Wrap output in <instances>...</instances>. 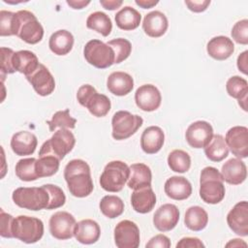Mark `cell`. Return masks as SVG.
Segmentation results:
<instances>
[{"label": "cell", "instance_id": "obj_41", "mask_svg": "<svg viewBox=\"0 0 248 248\" xmlns=\"http://www.w3.org/2000/svg\"><path fill=\"white\" fill-rule=\"evenodd\" d=\"M114 51V63L118 64L122 61L126 60L132 51V45L131 43L123 38H117L110 40L107 43Z\"/></svg>", "mask_w": 248, "mask_h": 248}, {"label": "cell", "instance_id": "obj_48", "mask_svg": "<svg viewBox=\"0 0 248 248\" xmlns=\"http://www.w3.org/2000/svg\"><path fill=\"white\" fill-rule=\"evenodd\" d=\"M146 248H170V240L168 236L164 234H157L150 238V240L145 245Z\"/></svg>", "mask_w": 248, "mask_h": 248}, {"label": "cell", "instance_id": "obj_24", "mask_svg": "<svg viewBox=\"0 0 248 248\" xmlns=\"http://www.w3.org/2000/svg\"><path fill=\"white\" fill-rule=\"evenodd\" d=\"M101 229L99 224L92 219H84L77 223L74 236L82 244H93L100 238Z\"/></svg>", "mask_w": 248, "mask_h": 248}, {"label": "cell", "instance_id": "obj_7", "mask_svg": "<svg viewBox=\"0 0 248 248\" xmlns=\"http://www.w3.org/2000/svg\"><path fill=\"white\" fill-rule=\"evenodd\" d=\"M76 144V139L69 129H59L52 137L45 141L40 148L39 156L51 155L60 161L70 153Z\"/></svg>", "mask_w": 248, "mask_h": 248}, {"label": "cell", "instance_id": "obj_43", "mask_svg": "<svg viewBox=\"0 0 248 248\" xmlns=\"http://www.w3.org/2000/svg\"><path fill=\"white\" fill-rule=\"evenodd\" d=\"M0 35L2 37L15 35V13L5 10L0 12Z\"/></svg>", "mask_w": 248, "mask_h": 248}, {"label": "cell", "instance_id": "obj_42", "mask_svg": "<svg viewBox=\"0 0 248 248\" xmlns=\"http://www.w3.org/2000/svg\"><path fill=\"white\" fill-rule=\"evenodd\" d=\"M43 186L46 189L49 195V202L46 206V209H56L65 204L66 196L59 186L53 184H45Z\"/></svg>", "mask_w": 248, "mask_h": 248}, {"label": "cell", "instance_id": "obj_23", "mask_svg": "<svg viewBox=\"0 0 248 248\" xmlns=\"http://www.w3.org/2000/svg\"><path fill=\"white\" fill-rule=\"evenodd\" d=\"M164 190L166 195L175 201L188 199L192 194V185L183 176H170L165 182Z\"/></svg>", "mask_w": 248, "mask_h": 248}, {"label": "cell", "instance_id": "obj_9", "mask_svg": "<svg viewBox=\"0 0 248 248\" xmlns=\"http://www.w3.org/2000/svg\"><path fill=\"white\" fill-rule=\"evenodd\" d=\"M143 119L138 114H132L127 110L116 111L111 119L112 138L123 140L133 136L142 125Z\"/></svg>", "mask_w": 248, "mask_h": 248}, {"label": "cell", "instance_id": "obj_16", "mask_svg": "<svg viewBox=\"0 0 248 248\" xmlns=\"http://www.w3.org/2000/svg\"><path fill=\"white\" fill-rule=\"evenodd\" d=\"M227 223L237 235H248V203L246 201L237 202L230 210L227 215Z\"/></svg>", "mask_w": 248, "mask_h": 248}, {"label": "cell", "instance_id": "obj_26", "mask_svg": "<svg viewBox=\"0 0 248 248\" xmlns=\"http://www.w3.org/2000/svg\"><path fill=\"white\" fill-rule=\"evenodd\" d=\"M107 87L116 96H125L134 88L133 78L125 72H113L107 79Z\"/></svg>", "mask_w": 248, "mask_h": 248}, {"label": "cell", "instance_id": "obj_25", "mask_svg": "<svg viewBox=\"0 0 248 248\" xmlns=\"http://www.w3.org/2000/svg\"><path fill=\"white\" fill-rule=\"evenodd\" d=\"M206 51L213 59L223 61L228 59L233 53L234 45L230 38L217 36L209 40L206 46Z\"/></svg>", "mask_w": 248, "mask_h": 248}, {"label": "cell", "instance_id": "obj_20", "mask_svg": "<svg viewBox=\"0 0 248 248\" xmlns=\"http://www.w3.org/2000/svg\"><path fill=\"white\" fill-rule=\"evenodd\" d=\"M169 27V21L165 14L160 11H153L145 15L142 21L144 33L152 38L163 36Z\"/></svg>", "mask_w": 248, "mask_h": 248}, {"label": "cell", "instance_id": "obj_22", "mask_svg": "<svg viewBox=\"0 0 248 248\" xmlns=\"http://www.w3.org/2000/svg\"><path fill=\"white\" fill-rule=\"evenodd\" d=\"M165 141V134L158 126H149L141 134L140 147L146 154H155L161 150Z\"/></svg>", "mask_w": 248, "mask_h": 248}, {"label": "cell", "instance_id": "obj_31", "mask_svg": "<svg viewBox=\"0 0 248 248\" xmlns=\"http://www.w3.org/2000/svg\"><path fill=\"white\" fill-rule=\"evenodd\" d=\"M208 223L207 212L199 205L189 207L185 212L184 224L185 226L194 232H200L203 230Z\"/></svg>", "mask_w": 248, "mask_h": 248}, {"label": "cell", "instance_id": "obj_3", "mask_svg": "<svg viewBox=\"0 0 248 248\" xmlns=\"http://www.w3.org/2000/svg\"><path fill=\"white\" fill-rule=\"evenodd\" d=\"M15 35L27 44L35 45L42 41L44 28L33 13L21 10L15 13Z\"/></svg>", "mask_w": 248, "mask_h": 248}, {"label": "cell", "instance_id": "obj_8", "mask_svg": "<svg viewBox=\"0 0 248 248\" xmlns=\"http://www.w3.org/2000/svg\"><path fill=\"white\" fill-rule=\"evenodd\" d=\"M85 60L98 69H107L114 64V51L104 42L100 40H90L83 48Z\"/></svg>", "mask_w": 248, "mask_h": 248}, {"label": "cell", "instance_id": "obj_49", "mask_svg": "<svg viewBox=\"0 0 248 248\" xmlns=\"http://www.w3.org/2000/svg\"><path fill=\"white\" fill-rule=\"evenodd\" d=\"M202 247H204V244L198 237H183L176 244V248H202Z\"/></svg>", "mask_w": 248, "mask_h": 248}, {"label": "cell", "instance_id": "obj_37", "mask_svg": "<svg viewBox=\"0 0 248 248\" xmlns=\"http://www.w3.org/2000/svg\"><path fill=\"white\" fill-rule=\"evenodd\" d=\"M60 160L51 155L39 156L36 161V171L39 178L52 176L58 171Z\"/></svg>", "mask_w": 248, "mask_h": 248}, {"label": "cell", "instance_id": "obj_18", "mask_svg": "<svg viewBox=\"0 0 248 248\" xmlns=\"http://www.w3.org/2000/svg\"><path fill=\"white\" fill-rule=\"evenodd\" d=\"M221 174L224 181L227 183L238 185L245 181L247 177V168L241 159L232 158L222 166Z\"/></svg>", "mask_w": 248, "mask_h": 248}, {"label": "cell", "instance_id": "obj_55", "mask_svg": "<svg viewBox=\"0 0 248 248\" xmlns=\"http://www.w3.org/2000/svg\"><path fill=\"white\" fill-rule=\"evenodd\" d=\"M240 246L246 247L247 244H246V242H244L242 239H239V238L232 239L230 242H228L226 244V247H240Z\"/></svg>", "mask_w": 248, "mask_h": 248}, {"label": "cell", "instance_id": "obj_45", "mask_svg": "<svg viewBox=\"0 0 248 248\" xmlns=\"http://www.w3.org/2000/svg\"><path fill=\"white\" fill-rule=\"evenodd\" d=\"M14 217L11 214L4 212L3 209H0V235L6 238H12L13 235V222Z\"/></svg>", "mask_w": 248, "mask_h": 248}, {"label": "cell", "instance_id": "obj_14", "mask_svg": "<svg viewBox=\"0 0 248 248\" xmlns=\"http://www.w3.org/2000/svg\"><path fill=\"white\" fill-rule=\"evenodd\" d=\"M36 93L40 96H48L55 89V80L49 70L42 63L29 76L26 77Z\"/></svg>", "mask_w": 248, "mask_h": 248}, {"label": "cell", "instance_id": "obj_27", "mask_svg": "<svg viewBox=\"0 0 248 248\" xmlns=\"http://www.w3.org/2000/svg\"><path fill=\"white\" fill-rule=\"evenodd\" d=\"M40 65L36 54L30 50H18L13 56V67L16 72L25 75H31Z\"/></svg>", "mask_w": 248, "mask_h": 248}, {"label": "cell", "instance_id": "obj_34", "mask_svg": "<svg viewBox=\"0 0 248 248\" xmlns=\"http://www.w3.org/2000/svg\"><path fill=\"white\" fill-rule=\"evenodd\" d=\"M99 207L101 212L109 219H114L120 216L124 211V202L123 201L113 195H107L102 198Z\"/></svg>", "mask_w": 248, "mask_h": 248}, {"label": "cell", "instance_id": "obj_6", "mask_svg": "<svg viewBox=\"0 0 248 248\" xmlns=\"http://www.w3.org/2000/svg\"><path fill=\"white\" fill-rule=\"evenodd\" d=\"M12 231L15 238L24 243L32 244L43 237L44 223L36 217L19 215L14 219Z\"/></svg>", "mask_w": 248, "mask_h": 248}, {"label": "cell", "instance_id": "obj_15", "mask_svg": "<svg viewBox=\"0 0 248 248\" xmlns=\"http://www.w3.org/2000/svg\"><path fill=\"white\" fill-rule=\"evenodd\" d=\"M161 101V93L159 89L153 84H143L136 90V105L143 111L156 110L160 107Z\"/></svg>", "mask_w": 248, "mask_h": 248}, {"label": "cell", "instance_id": "obj_5", "mask_svg": "<svg viewBox=\"0 0 248 248\" xmlns=\"http://www.w3.org/2000/svg\"><path fill=\"white\" fill-rule=\"evenodd\" d=\"M130 175L129 166L122 161H111L106 165L100 176V185L107 192H120Z\"/></svg>", "mask_w": 248, "mask_h": 248}, {"label": "cell", "instance_id": "obj_40", "mask_svg": "<svg viewBox=\"0 0 248 248\" xmlns=\"http://www.w3.org/2000/svg\"><path fill=\"white\" fill-rule=\"evenodd\" d=\"M226 90L231 97L240 100L244 97H247L248 82L245 78L239 76H233L227 80Z\"/></svg>", "mask_w": 248, "mask_h": 248}, {"label": "cell", "instance_id": "obj_46", "mask_svg": "<svg viewBox=\"0 0 248 248\" xmlns=\"http://www.w3.org/2000/svg\"><path fill=\"white\" fill-rule=\"evenodd\" d=\"M15 51L9 47H1V73L14 74L16 71L13 67V56Z\"/></svg>", "mask_w": 248, "mask_h": 248}, {"label": "cell", "instance_id": "obj_50", "mask_svg": "<svg viewBox=\"0 0 248 248\" xmlns=\"http://www.w3.org/2000/svg\"><path fill=\"white\" fill-rule=\"evenodd\" d=\"M185 5L188 9L194 13L204 12L207 7L210 5V0H194V1H185Z\"/></svg>", "mask_w": 248, "mask_h": 248}, {"label": "cell", "instance_id": "obj_2", "mask_svg": "<svg viewBox=\"0 0 248 248\" xmlns=\"http://www.w3.org/2000/svg\"><path fill=\"white\" fill-rule=\"evenodd\" d=\"M226 189L221 172L214 167H205L201 172L200 197L209 204H216L225 198Z\"/></svg>", "mask_w": 248, "mask_h": 248}, {"label": "cell", "instance_id": "obj_4", "mask_svg": "<svg viewBox=\"0 0 248 248\" xmlns=\"http://www.w3.org/2000/svg\"><path fill=\"white\" fill-rule=\"evenodd\" d=\"M14 202L24 209L38 211L46 209L49 195L44 186L41 187H18L12 195Z\"/></svg>", "mask_w": 248, "mask_h": 248}, {"label": "cell", "instance_id": "obj_30", "mask_svg": "<svg viewBox=\"0 0 248 248\" xmlns=\"http://www.w3.org/2000/svg\"><path fill=\"white\" fill-rule=\"evenodd\" d=\"M114 19L118 28L130 31L135 30L140 26L141 16L136 9L126 6L116 13Z\"/></svg>", "mask_w": 248, "mask_h": 248}, {"label": "cell", "instance_id": "obj_52", "mask_svg": "<svg viewBox=\"0 0 248 248\" xmlns=\"http://www.w3.org/2000/svg\"><path fill=\"white\" fill-rule=\"evenodd\" d=\"M121 0H100V4L105 8L106 10L108 11H113L118 9L122 5Z\"/></svg>", "mask_w": 248, "mask_h": 248}, {"label": "cell", "instance_id": "obj_11", "mask_svg": "<svg viewBox=\"0 0 248 248\" xmlns=\"http://www.w3.org/2000/svg\"><path fill=\"white\" fill-rule=\"evenodd\" d=\"M113 236L118 248H138L140 245V229L133 221H120L114 228Z\"/></svg>", "mask_w": 248, "mask_h": 248}, {"label": "cell", "instance_id": "obj_12", "mask_svg": "<svg viewBox=\"0 0 248 248\" xmlns=\"http://www.w3.org/2000/svg\"><path fill=\"white\" fill-rule=\"evenodd\" d=\"M213 137L212 126L203 120L193 122L185 133L188 144L193 148H204Z\"/></svg>", "mask_w": 248, "mask_h": 248}, {"label": "cell", "instance_id": "obj_32", "mask_svg": "<svg viewBox=\"0 0 248 248\" xmlns=\"http://www.w3.org/2000/svg\"><path fill=\"white\" fill-rule=\"evenodd\" d=\"M204 153L212 162H221L229 154V147L222 135H213L210 141L204 147Z\"/></svg>", "mask_w": 248, "mask_h": 248}, {"label": "cell", "instance_id": "obj_33", "mask_svg": "<svg viewBox=\"0 0 248 248\" xmlns=\"http://www.w3.org/2000/svg\"><path fill=\"white\" fill-rule=\"evenodd\" d=\"M87 28L97 31L104 37L110 34L112 29V23L109 16L103 12H94L90 14L86 19Z\"/></svg>", "mask_w": 248, "mask_h": 248}, {"label": "cell", "instance_id": "obj_13", "mask_svg": "<svg viewBox=\"0 0 248 248\" xmlns=\"http://www.w3.org/2000/svg\"><path fill=\"white\" fill-rule=\"evenodd\" d=\"M231 152L239 159L248 156V129L245 126H234L231 128L225 138Z\"/></svg>", "mask_w": 248, "mask_h": 248}, {"label": "cell", "instance_id": "obj_17", "mask_svg": "<svg viewBox=\"0 0 248 248\" xmlns=\"http://www.w3.org/2000/svg\"><path fill=\"white\" fill-rule=\"evenodd\" d=\"M179 210L172 203L161 205L154 213L153 224L160 232H170L174 229L179 221Z\"/></svg>", "mask_w": 248, "mask_h": 248}, {"label": "cell", "instance_id": "obj_38", "mask_svg": "<svg viewBox=\"0 0 248 248\" xmlns=\"http://www.w3.org/2000/svg\"><path fill=\"white\" fill-rule=\"evenodd\" d=\"M35 158H24L16 165V175L22 181H34L39 178L36 171Z\"/></svg>", "mask_w": 248, "mask_h": 248}, {"label": "cell", "instance_id": "obj_51", "mask_svg": "<svg viewBox=\"0 0 248 248\" xmlns=\"http://www.w3.org/2000/svg\"><path fill=\"white\" fill-rule=\"evenodd\" d=\"M248 51L245 50L243 51L242 53H240L237 57V68L240 72H242L244 75H247V70H248V64H247V61H248Z\"/></svg>", "mask_w": 248, "mask_h": 248}, {"label": "cell", "instance_id": "obj_21", "mask_svg": "<svg viewBox=\"0 0 248 248\" xmlns=\"http://www.w3.org/2000/svg\"><path fill=\"white\" fill-rule=\"evenodd\" d=\"M38 144L37 137L28 131H20L13 135L11 148L16 155L27 156L35 152Z\"/></svg>", "mask_w": 248, "mask_h": 248}, {"label": "cell", "instance_id": "obj_19", "mask_svg": "<svg viewBox=\"0 0 248 248\" xmlns=\"http://www.w3.org/2000/svg\"><path fill=\"white\" fill-rule=\"evenodd\" d=\"M133 209L141 214L150 212L156 204V195L151 186H144L135 189L131 195Z\"/></svg>", "mask_w": 248, "mask_h": 248}, {"label": "cell", "instance_id": "obj_36", "mask_svg": "<svg viewBox=\"0 0 248 248\" xmlns=\"http://www.w3.org/2000/svg\"><path fill=\"white\" fill-rule=\"evenodd\" d=\"M110 101L108 97L104 94H99L96 92L91 99L86 104L85 108L89 110V112L96 117H104L110 110Z\"/></svg>", "mask_w": 248, "mask_h": 248}, {"label": "cell", "instance_id": "obj_39", "mask_svg": "<svg viewBox=\"0 0 248 248\" xmlns=\"http://www.w3.org/2000/svg\"><path fill=\"white\" fill-rule=\"evenodd\" d=\"M50 132H55L57 129H74L77 124V119L72 117L69 109L56 111L50 120L46 121Z\"/></svg>", "mask_w": 248, "mask_h": 248}, {"label": "cell", "instance_id": "obj_1", "mask_svg": "<svg viewBox=\"0 0 248 248\" xmlns=\"http://www.w3.org/2000/svg\"><path fill=\"white\" fill-rule=\"evenodd\" d=\"M64 178L70 193L77 198L89 196L93 189V181L89 165L81 159L71 160L64 169Z\"/></svg>", "mask_w": 248, "mask_h": 248}, {"label": "cell", "instance_id": "obj_28", "mask_svg": "<svg viewBox=\"0 0 248 248\" xmlns=\"http://www.w3.org/2000/svg\"><path fill=\"white\" fill-rule=\"evenodd\" d=\"M130 175L127 181L128 187L135 190L144 186H151L152 173L150 168L142 163L132 164L130 167Z\"/></svg>", "mask_w": 248, "mask_h": 248}, {"label": "cell", "instance_id": "obj_53", "mask_svg": "<svg viewBox=\"0 0 248 248\" xmlns=\"http://www.w3.org/2000/svg\"><path fill=\"white\" fill-rule=\"evenodd\" d=\"M90 3V1H84V0H67V4L75 9V10H81L85 6H87Z\"/></svg>", "mask_w": 248, "mask_h": 248}, {"label": "cell", "instance_id": "obj_29", "mask_svg": "<svg viewBox=\"0 0 248 248\" xmlns=\"http://www.w3.org/2000/svg\"><path fill=\"white\" fill-rule=\"evenodd\" d=\"M74 46V36L70 31L60 29L55 31L49 38V49L56 55L68 54Z\"/></svg>", "mask_w": 248, "mask_h": 248}, {"label": "cell", "instance_id": "obj_10", "mask_svg": "<svg viewBox=\"0 0 248 248\" xmlns=\"http://www.w3.org/2000/svg\"><path fill=\"white\" fill-rule=\"evenodd\" d=\"M77 222L67 211H57L51 215L48 222L50 234L59 240L70 239L74 236Z\"/></svg>", "mask_w": 248, "mask_h": 248}, {"label": "cell", "instance_id": "obj_54", "mask_svg": "<svg viewBox=\"0 0 248 248\" xmlns=\"http://www.w3.org/2000/svg\"><path fill=\"white\" fill-rule=\"evenodd\" d=\"M158 0H136L135 3L142 9H150L158 4Z\"/></svg>", "mask_w": 248, "mask_h": 248}, {"label": "cell", "instance_id": "obj_35", "mask_svg": "<svg viewBox=\"0 0 248 248\" xmlns=\"http://www.w3.org/2000/svg\"><path fill=\"white\" fill-rule=\"evenodd\" d=\"M168 165L172 171L184 173L191 167V157L184 150L174 149L168 156Z\"/></svg>", "mask_w": 248, "mask_h": 248}, {"label": "cell", "instance_id": "obj_44", "mask_svg": "<svg viewBox=\"0 0 248 248\" xmlns=\"http://www.w3.org/2000/svg\"><path fill=\"white\" fill-rule=\"evenodd\" d=\"M232 37L237 44H248V20L246 18L237 21L232 26Z\"/></svg>", "mask_w": 248, "mask_h": 248}, {"label": "cell", "instance_id": "obj_47", "mask_svg": "<svg viewBox=\"0 0 248 248\" xmlns=\"http://www.w3.org/2000/svg\"><path fill=\"white\" fill-rule=\"evenodd\" d=\"M97 92V90L90 84H83L81 85L77 92V99L78 103L85 108L88 101L91 99V97Z\"/></svg>", "mask_w": 248, "mask_h": 248}]
</instances>
